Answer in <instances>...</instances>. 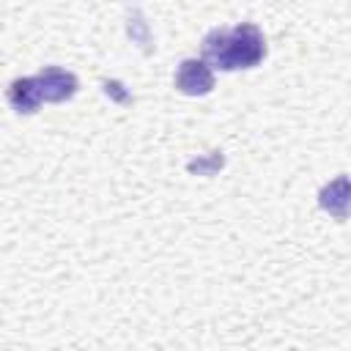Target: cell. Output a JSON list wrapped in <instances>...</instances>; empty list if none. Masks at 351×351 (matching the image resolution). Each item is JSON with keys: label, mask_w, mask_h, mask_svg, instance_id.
Wrapping results in <instances>:
<instances>
[{"label": "cell", "mask_w": 351, "mask_h": 351, "mask_svg": "<svg viewBox=\"0 0 351 351\" xmlns=\"http://www.w3.org/2000/svg\"><path fill=\"white\" fill-rule=\"evenodd\" d=\"M266 58L263 33L252 22L236 27H217L203 38V60L222 71L252 69Z\"/></svg>", "instance_id": "6da1fadb"}, {"label": "cell", "mask_w": 351, "mask_h": 351, "mask_svg": "<svg viewBox=\"0 0 351 351\" xmlns=\"http://www.w3.org/2000/svg\"><path fill=\"white\" fill-rule=\"evenodd\" d=\"M36 80H38V88H41V99L55 101V104L71 99L77 93V85H80L77 77L71 71L60 69V66H44Z\"/></svg>", "instance_id": "3957f363"}, {"label": "cell", "mask_w": 351, "mask_h": 351, "mask_svg": "<svg viewBox=\"0 0 351 351\" xmlns=\"http://www.w3.org/2000/svg\"><path fill=\"white\" fill-rule=\"evenodd\" d=\"M318 203L332 217L346 219V211H348V181H346V176H337L332 184H326L318 195Z\"/></svg>", "instance_id": "5b68a950"}, {"label": "cell", "mask_w": 351, "mask_h": 351, "mask_svg": "<svg viewBox=\"0 0 351 351\" xmlns=\"http://www.w3.org/2000/svg\"><path fill=\"white\" fill-rule=\"evenodd\" d=\"M8 101L16 112L22 115H30L38 110V104L44 101L41 99V88H38V80L36 77H22V80H14L11 88H8Z\"/></svg>", "instance_id": "277c9868"}, {"label": "cell", "mask_w": 351, "mask_h": 351, "mask_svg": "<svg viewBox=\"0 0 351 351\" xmlns=\"http://www.w3.org/2000/svg\"><path fill=\"white\" fill-rule=\"evenodd\" d=\"M219 167H222V156H219L217 151L211 154V159H197V162H189V170H192V173L197 170V173H206V176H208V173H214V170H219Z\"/></svg>", "instance_id": "8992f818"}, {"label": "cell", "mask_w": 351, "mask_h": 351, "mask_svg": "<svg viewBox=\"0 0 351 351\" xmlns=\"http://www.w3.org/2000/svg\"><path fill=\"white\" fill-rule=\"evenodd\" d=\"M176 88L186 96H206L214 88V71L203 58H186L176 71Z\"/></svg>", "instance_id": "7a4b0ae2"}]
</instances>
